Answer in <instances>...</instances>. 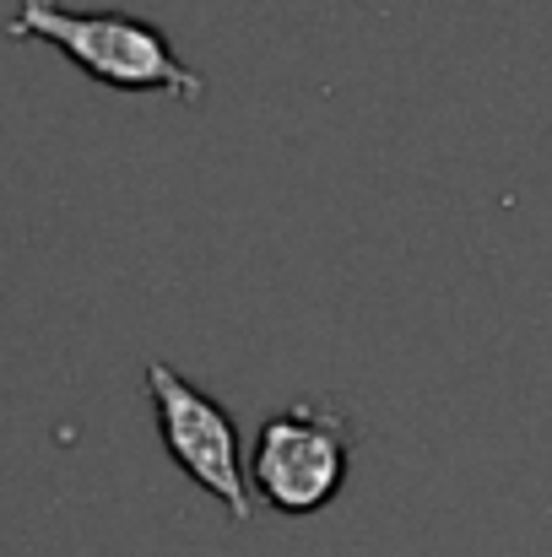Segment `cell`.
Returning <instances> with one entry per match:
<instances>
[{
	"mask_svg": "<svg viewBox=\"0 0 552 557\" xmlns=\"http://www.w3.org/2000/svg\"><path fill=\"white\" fill-rule=\"evenodd\" d=\"M11 38H44L54 44L76 71H87L98 87L114 92H158V98H180V103H200L206 98V76L189 71L174 54V38L131 11H76L65 0H16Z\"/></svg>",
	"mask_w": 552,
	"mask_h": 557,
	"instance_id": "obj_1",
	"label": "cell"
},
{
	"mask_svg": "<svg viewBox=\"0 0 552 557\" xmlns=\"http://www.w3.org/2000/svg\"><path fill=\"white\" fill-rule=\"evenodd\" d=\"M353 417L326 400H293L271 411L249 449V482L277 515H320L347 487Z\"/></svg>",
	"mask_w": 552,
	"mask_h": 557,
	"instance_id": "obj_2",
	"label": "cell"
},
{
	"mask_svg": "<svg viewBox=\"0 0 552 557\" xmlns=\"http://www.w3.org/2000/svg\"><path fill=\"white\" fill-rule=\"evenodd\" d=\"M147 395H152V417H158V438L174 455L184 476L211 493L228 520H249L255 515V487H249V466H244V433L228 417V406L200 389L195 379H184L180 369H169L163 358L147 363Z\"/></svg>",
	"mask_w": 552,
	"mask_h": 557,
	"instance_id": "obj_3",
	"label": "cell"
}]
</instances>
